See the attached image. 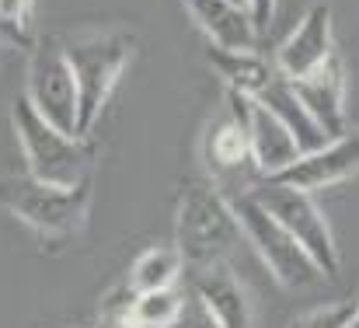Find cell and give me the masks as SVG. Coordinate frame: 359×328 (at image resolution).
Instances as JSON below:
<instances>
[{"label":"cell","instance_id":"1","mask_svg":"<svg viewBox=\"0 0 359 328\" xmlns=\"http://www.w3.org/2000/svg\"><path fill=\"white\" fill-rule=\"evenodd\" d=\"M63 49L77 81V136H91L136 53V35L126 28H95L63 39Z\"/></svg>","mask_w":359,"mask_h":328},{"label":"cell","instance_id":"2","mask_svg":"<svg viewBox=\"0 0 359 328\" xmlns=\"http://www.w3.org/2000/svg\"><path fill=\"white\" fill-rule=\"evenodd\" d=\"M11 122L25 154V171L35 175L39 182L60 185V189H77L91 185V168H95V143L88 136L67 133L53 122H46L39 112L28 105V98H14Z\"/></svg>","mask_w":359,"mask_h":328},{"label":"cell","instance_id":"3","mask_svg":"<svg viewBox=\"0 0 359 328\" xmlns=\"http://www.w3.org/2000/svg\"><path fill=\"white\" fill-rule=\"evenodd\" d=\"M0 206L7 214L28 223L42 241L60 244L84 230L91 214V185L60 189L49 182H39L28 171L0 175Z\"/></svg>","mask_w":359,"mask_h":328},{"label":"cell","instance_id":"4","mask_svg":"<svg viewBox=\"0 0 359 328\" xmlns=\"http://www.w3.org/2000/svg\"><path fill=\"white\" fill-rule=\"evenodd\" d=\"M241 237L244 234L234 217V206L213 182L182 185L178 217H175V248L182 251L189 269L220 262Z\"/></svg>","mask_w":359,"mask_h":328},{"label":"cell","instance_id":"5","mask_svg":"<svg viewBox=\"0 0 359 328\" xmlns=\"http://www.w3.org/2000/svg\"><path fill=\"white\" fill-rule=\"evenodd\" d=\"M269 217H276L297 241L300 248L311 255V262L321 269V276H335L342 258H339V244H335V234H332V223L321 214V206L314 203L311 192L297 189V185H286V182H276V178H262L248 189Z\"/></svg>","mask_w":359,"mask_h":328},{"label":"cell","instance_id":"6","mask_svg":"<svg viewBox=\"0 0 359 328\" xmlns=\"http://www.w3.org/2000/svg\"><path fill=\"white\" fill-rule=\"evenodd\" d=\"M231 206H234V217L241 223V234L255 244V251L262 255V262L269 265V273L283 287L297 290V287H311L321 280V269L311 262V255L300 248V241L276 217H269L265 206L251 192L231 196Z\"/></svg>","mask_w":359,"mask_h":328},{"label":"cell","instance_id":"7","mask_svg":"<svg viewBox=\"0 0 359 328\" xmlns=\"http://www.w3.org/2000/svg\"><path fill=\"white\" fill-rule=\"evenodd\" d=\"M25 98L46 122L77 133V81L60 35H39L28 49Z\"/></svg>","mask_w":359,"mask_h":328},{"label":"cell","instance_id":"8","mask_svg":"<svg viewBox=\"0 0 359 328\" xmlns=\"http://www.w3.org/2000/svg\"><path fill=\"white\" fill-rule=\"evenodd\" d=\"M203 157H206V168L213 175V185L227 199L234 196V182H241L244 175H258L255 161H251V143H248V126H244V98L241 95L227 91V112L217 122H210L206 140H203Z\"/></svg>","mask_w":359,"mask_h":328},{"label":"cell","instance_id":"9","mask_svg":"<svg viewBox=\"0 0 359 328\" xmlns=\"http://www.w3.org/2000/svg\"><path fill=\"white\" fill-rule=\"evenodd\" d=\"M353 175H359V126L346 129L342 136H332L325 147H318L311 154H300L286 171L276 175V182L297 185L304 192H318V189L339 185Z\"/></svg>","mask_w":359,"mask_h":328},{"label":"cell","instance_id":"10","mask_svg":"<svg viewBox=\"0 0 359 328\" xmlns=\"http://www.w3.org/2000/svg\"><path fill=\"white\" fill-rule=\"evenodd\" d=\"M332 53H335V46H332V4L318 0V4H311V11L300 18V25L279 46L276 70L286 77H304V74L318 70Z\"/></svg>","mask_w":359,"mask_h":328},{"label":"cell","instance_id":"11","mask_svg":"<svg viewBox=\"0 0 359 328\" xmlns=\"http://www.w3.org/2000/svg\"><path fill=\"white\" fill-rule=\"evenodd\" d=\"M300 105L311 112V119L328 133V136H342L346 126V70L342 60L332 53L318 70L304 74V77H290Z\"/></svg>","mask_w":359,"mask_h":328},{"label":"cell","instance_id":"12","mask_svg":"<svg viewBox=\"0 0 359 328\" xmlns=\"http://www.w3.org/2000/svg\"><path fill=\"white\" fill-rule=\"evenodd\" d=\"M196 297L206 311V318L217 328H251V301L241 287L238 273L220 258L210 265H196Z\"/></svg>","mask_w":359,"mask_h":328},{"label":"cell","instance_id":"13","mask_svg":"<svg viewBox=\"0 0 359 328\" xmlns=\"http://www.w3.org/2000/svg\"><path fill=\"white\" fill-rule=\"evenodd\" d=\"M244 126H248V143H251V161L258 178H276L304 154L297 136L255 98H244Z\"/></svg>","mask_w":359,"mask_h":328},{"label":"cell","instance_id":"14","mask_svg":"<svg viewBox=\"0 0 359 328\" xmlns=\"http://www.w3.org/2000/svg\"><path fill=\"white\" fill-rule=\"evenodd\" d=\"M192 21L203 28L210 46L224 49H255L258 46V28L248 14V7L231 0H182Z\"/></svg>","mask_w":359,"mask_h":328},{"label":"cell","instance_id":"15","mask_svg":"<svg viewBox=\"0 0 359 328\" xmlns=\"http://www.w3.org/2000/svg\"><path fill=\"white\" fill-rule=\"evenodd\" d=\"M255 102H262L265 109L272 112L293 136H297V143H300V150L304 154H311V150H318V147H325L332 136L311 119V112L300 105V98H297V91H293V84H290V77L286 74H272V81L262 88V95L255 98Z\"/></svg>","mask_w":359,"mask_h":328},{"label":"cell","instance_id":"16","mask_svg":"<svg viewBox=\"0 0 359 328\" xmlns=\"http://www.w3.org/2000/svg\"><path fill=\"white\" fill-rule=\"evenodd\" d=\"M210 67L220 74V81L227 84L231 95L244 98H258L262 88L272 81L276 67L258 53V49H224V46H210Z\"/></svg>","mask_w":359,"mask_h":328},{"label":"cell","instance_id":"17","mask_svg":"<svg viewBox=\"0 0 359 328\" xmlns=\"http://www.w3.org/2000/svg\"><path fill=\"white\" fill-rule=\"evenodd\" d=\"M182 269H185V258H182V251L175 244H154V248L140 251V258L133 262L126 283L136 294L161 290V287H175L178 276H182Z\"/></svg>","mask_w":359,"mask_h":328},{"label":"cell","instance_id":"18","mask_svg":"<svg viewBox=\"0 0 359 328\" xmlns=\"http://www.w3.org/2000/svg\"><path fill=\"white\" fill-rule=\"evenodd\" d=\"M185 315V294L175 287H161V290H143L133 294V308H129V328H171L182 322Z\"/></svg>","mask_w":359,"mask_h":328},{"label":"cell","instance_id":"19","mask_svg":"<svg viewBox=\"0 0 359 328\" xmlns=\"http://www.w3.org/2000/svg\"><path fill=\"white\" fill-rule=\"evenodd\" d=\"M0 39L11 46L32 49L35 46V7L32 0H0Z\"/></svg>","mask_w":359,"mask_h":328},{"label":"cell","instance_id":"20","mask_svg":"<svg viewBox=\"0 0 359 328\" xmlns=\"http://www.w3.org/2000/svg\"><path fill=\"white\" fill-rule=\"evenodd\" d=\"M349 318H353V304H325L300 315L290 328H349Z\"/></svg>","mask_w":359,"mask_h":328},{"label":"cell","instance_id":"21","mask_svg":"<svg viewBox=\"0 0 359 328\" xmlns=\"http://www.w3.org/2000/svg\"><path fill=\"white\" fill-rule=\"evenodd\" d=\"M248 14H251L255 28L262 32V28H269V21L276 14V0H248Z\"/></svg>","mask_w":359,"mask_h":328},{"label":"cell","instance_id":"22","mask_svg":"<svg viewBox=\"0 0 359 328\" xmlns=\"http://www.w3.org/2000/svg\"><path fill=\"white\" fill-rule=\"evenodd\" d=\"M349 328H359V304H353V318H349Z\"/></svg>","mask_w":359,"mask_h":328},{"label":"cell","instance_id":"23","mask_svg":"<svg viewBox=\"0 0 359 328\" xmlns=\"http://www.w3.org/2000/svg\"><path fill=\"white\" fill-rule=\"evenodd\" d=\"M98 328H122V325H116V322H105V318H102V322H98Z\"/></svg>","mask_w":359,"mask_h":328},{"label":"cell","instance_id":"24","mask_svg":"<svg viewBox=\"0 0 359 328\" xmlns=\"http://www.w3.org/2000/svg\"><path fill=\"white\" fill-rule=\"evenodd\" d=\"M231 4H241V7H248V0H231Z\"/></svg>","mask_w":359,"mask_h":328}]
</instances>
